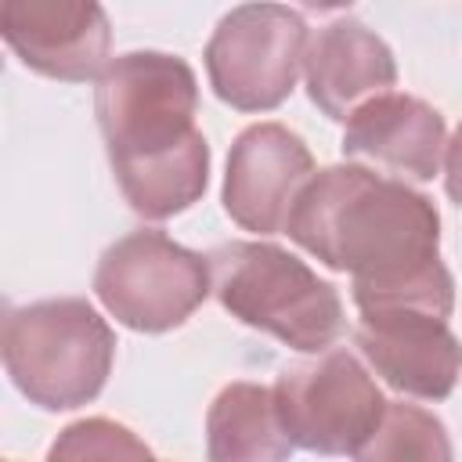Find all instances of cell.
Wrapping results in <instances>:
<instances>
[{
  "label": "cell",
  "instance_id": "9a60e30c",
  "mask_svg": "<svg viewBox=\"0 0 462 462\" xmlns=\"http://www.w3.org/2000/svg\"><path fill=\"white\" fill-rule=\"evenodd\" d=\"M47 462H152V451L112 419H79L58 433Z\"/></svg>",
  "mask_w": 462,
  "mask_h": 462
},
{
  "label": "cell",
  "instance_id": "7a4b0ae2",
  "mask_svg": "<svg viewBox=\"0 0 462 462\" xmlns=\"http://www.w3.org/2000/svg\"><path fill=\"white\" fill-rule=\"evenodd\" d=\"M97 123L123 199L144 220H166L202 199L209 144L195 126L199 83L184 58L134 51L97 79Z\"/></svg>",
  "mask_w": 462,
  "mask_h": 462
},
{
  "label": "cell",
  "instance_id": "5bb4252c",
  "mask_svg": "<svg viewBox=\"0 0 462 462\" xmlns=\"http://www.w3.org/2000/svg\"><path fill=\"white\" fill-rule=\"evenodd\" d=\"M357 462H451V440L433 411L386 404V415L357 451Z\"/></svg>",
  "mask_w": 462,
  "mask_h": 462
},
{
  "label": "cell",
  "instance_id": "ba28073f",
  "mask_svg": "<svg viewBox=\"0 0 462 462\" xmlns=\"http://www.w3.org/2000/svg\"><path fill=\"white\" fill-rule=\"evenodd\" d=\"M314 180V155L282 123L242 130L227 155L224 209L245 231L274 235L289 224L300 191Z\"/></svg>",
  "mask_w": 462,
  "mask_h": 462
},
{
  "label": "cell",
  "instance_id": "4fadbf2b",
  "mask_svg": "<svg viewBox=\"0 0 462 462\" xmlns=\"http://www.w3.org/2000/svg\"><path fill=\"white\" fill-rule=\"evenodd\" d=\"M209 462H289L292 440L278 415L274 390L260 383H231L206 415Z\"/></svg>",
  "mask_w": 462,
  "mask_h": 462
},
{
  "label": "cell",
  "instance_id": "2e32d148",
  "mask_svg": "<svg viewBox=\"0 0 462 462\" xmlns=\"http://www.w3.org/2000/svg\"><path fill=\"white\" fill-rule=\"evenodd\" d=\"M444 188H448V195L462 206V126H458L455 137L448 141V155H444Z\"/></svg>",
  "mask_w": 462,
  "mask_h": 462
},
{
  "label": "cell",
  "instance_id": "52a82bcc",
  "mask_svg": "<svg viewBox=\"0 0 462 462\" xmlns=\"http://www.w3.org/2000/svg\"><path fill=\"white\" fill-rule=\"evenodd\" d=\"M274 401L289 440L318 455L361 451L386 415L375 379L346 350L289 365L274 383Z\"/></svg>",
  "mask_w": 462,
  "mask_h": 462
},
{
  "label": "cell",
  "instance_id": "3957f363",
  "mask_svg": "<svg viewBox=\"0 0 462 462\" xmlns=\"http://www.w3.org/2000/svg\"><path fill=\"white\" fill-rule=\"evenodd\" d=\"M220 307L274 339L321 354L343 336L339 292L271 242H227L206 256Z\"/></svg>",
  "mask_w": 462,
  "mask_h": 462
},
{
  "label": "cell",
  "instance_id": "5b68a950",
  "mask_svg": "<svg viewBox=\"0 0 462 462\" xmlns=\"http://www.w3.org/2000/svg\"><path fill=\"white\" fill-rule=\"evenodd\" d=\"M94 292L126 328L166 332L202 307L213 282L199 253L177 245L162 231H134L105 249L94 271Z\"/></svg>",
  "mask_w": 462,
  "mask_h": 462
},
{
  "label": "cell",
  "instance_id": "30bf717a",
  "mask_svg": "<svg viewBox=\"0 0 462 462\" xmlns=\"http://www.w3.org/2000/svg\"><path fill=\"white\" fill-rule=\"evenodd\" d=\"M357 346L368 365L401 393L440 401L462 375V343L444 318L419 310L361 314Z\"/></svg>",
  "mask_w": 462,
  "mask_h": 462
},
{
  "label": "cell",
  "instance_id": "8992f818",
  "mask_svg": "<svg viewBox=\"0 0 462 462\" xmlns=\"http://www.w3.org/2000/svg\"><path fill=\"white\" fill-rule=\"evenodd\" d=\"M307 22L282 4H245L220 18L206 43V72L220 101L238 112L278 108L307 58Z\"/></svg>",
  "mask_w": 462,
  "mask_h": 462
},
{
  "label": "cell",
  "instance_id": "6da1fadb",
  "mask_svg": "<svg viewBox=\"0 0 462 462\" xmlns=\"http://www.w3.org/2000/svg\"><path fill=\"white\" fill-rule=\"evenodd\" d=\"M285 231L325 267L354 274L361 314L419 310L448 321L455 310L437 206L397 177L328 166L300 191Z\"/></svg>",
  "mask_w": 462,
  "mask_h": 462
},
{
  "label": "cell",
  "instance_id": "9c48e42d",
  "mask_svg": "<svg viewBox=\"0 0 462 462\" xmlns=\"http://www.w3.org/2000/svg\"><path fill=\"white\" fill-rule=\"evenodd\" d=\"M0 32L29 69L51 79L79 83L108 69L112 29L94 0H4Z\"/></svg>",
  "mask_w": 462,
  "mask_h": 462
},
{
  "label": "cell",
  "instance_id": "277c9868",
  "mask_svg": "<svg viewBox=\"0 0 462 462\" xmlns=\"http://www.w3.org/2000/svg\"><path fill=\"white\" fill-rule=\"evenodd\" d=\"M0 346L11 383L32 404L65 411L101 393L116 336L87 300L65 296L11 310L4 318Z\"/></svg>",
  "mask_w": 462,
  "mask_h": 462
},
{
  "label": "cell",
  "instance_id": "8fae6325",
  "mask_svg": "<svg viewBox=\"0 0 462 462\" xmlns=\"http://www.w3.org/2000/svg\"><path fill=\"white\" fill-rule=\"evenodd\" d=\"M307 94L328 119H350L372 97L390 94L397 61L390 47L357 18H339L318 29L303 58Z\"/></svg>",
  "mask_w": 462,
  "mask_h": 462
},
{
  "label": "cell",
  "instance_id": "e0dca14e",
  "mask_svg": "<svg viewBox=\"0 0 462 462\" xmlns=\"http://www.w3.org/2000/svg\"><path fill=\"white\" fill-rule=\"evenodd\" d=\"M152 462H155V458H152Z\"/></svg>",
  "mask_w": 462,
  "mask_h": 462
},
{
  "label": "cell",
  "instance_id": "7c38bea8",
  "mask_svg": "<svg viewBox=\"0 0 462 462\" xmlns=\"http://www.w3.org/2000/svg\"><path fill=\"white\" fill-rule=\"evenodd\" d=\"M444 148V116L422 97L393 90L361 105L343 134V155L411 180H433Z\"/></svg>",
  "mask_w": 462,
  "mask_h": 462
}]
</instances>
